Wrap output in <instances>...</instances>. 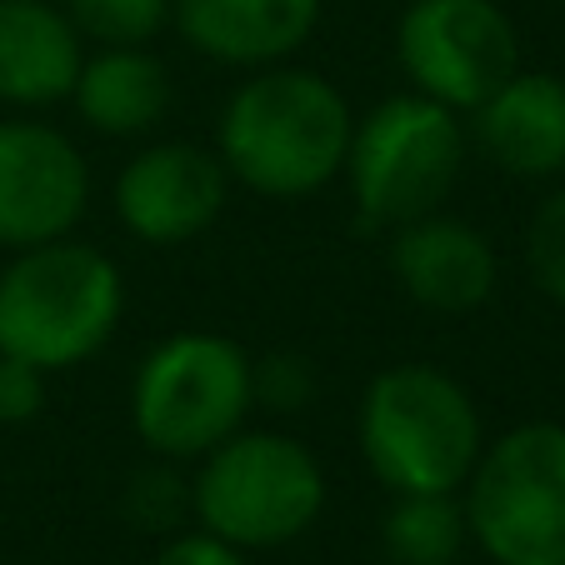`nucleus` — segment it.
<instances>
[{"mask_svg": "<svg viewBox=\"0 0 565 565\" xmlns=\"http://www.w3.org/2000/svg\"><path fill=\"white\" fill-rule=\"evenodd\" d=\"M126 286L110 256L71 235L15 250L0 270V351L35 371H71L116 335Z\"/></svg>", "mask_w": 565, "mask_h": 565, "instance_id": "2", "label": "nucleus"}, {"mask_svg": "<svg viewBox=\"0 0 565 565\" xmlns=\"http://www.w3.org/2000/svg\"><path fill=\"white\" fill-rule=\"evenodd\" d=\"M395 55L420 96L476 110L521 71V41L495 0H416L401 15Z\"/></svg>", "mask_w": 565, "mask_h": 565, "instance_id": "8", "label": "nucleus"}, {"mask_svg": "<svg viewBox=\"0 0 565 565\" xmlns=\"http://www.w3.org/2000/svg\"><path fill=\"white\" fill-rule=\"evenodd\" d=\"M326 511V470L300 440L270 430H235L201 456L191 480V515L235 551H270L316 525Z\"/></svg>", "mask_w": 565, "mask_h": 565, "instance_id": "4", "label": "nucleus"}, {"mask_svg": "<svg viewBox=\"0 0 565 565\" xmlns=\"http://www.w3.org/2000/svg\"><path fill=\"white\" fill-rule=\"evenodd\" d=\"M90 201L86 156L41 120H0V246L31 250L75 231Z\"/></svg>", "mask_w": 565, "mask_h": 565, "instance_id": "9", "label": "nucleus"}, {"mask_svg": "<svg viewBox=\"0 0 565 565\" xmlns=\"http://www.w3.org/2000/svg\"><path fill=\"white\" fill-rule=\"evenodd\" d=\"M45 401V371L0 351V426H21Z\"/></svg>", "mask_w": 565, "mask_h": 565, "instance_id": "20", "label": "nucleus"}, {"mask_svg": "<svg viewBox=\"0 0 565 565\" xmlns=\"http://www.w3.org/2000/svg\"><path fill=\"white\" fill-rule=\"evenodd\" d=\"M460 505L495 565H565V426L531 420L480 446Z\"/></svg>", "mask_w": 565, "mask_h": 565, "instance_id": "6", "label": "nucleus"}, {"mask_svg": "<svg viewBox=\"0 0 565 565\" xmlns=\"http://www.w3.org/2000/svg\"><path fill=\"white\" fill-rule=\"evenodd\" d=\"M525 266L535 286L565 306V191H555L525 225Z\"/></svg>", "mask_w": 565, "mask_h": 565, "instance_id": "18", "label": "nucleus"}, {"mask_svg": "<svg viewBox=\"0 0 565 565\" xmlns=\"http://www.w3.org/2000/svg\"><path fill=\"white\" fill-rule=\"evenodd\" d=\"M81 31L51 0H0V100L55 106L81 75Z\"/></svg>", "mask_w": 565, "mask_h": 565, "instance_id": "14", "label": "nucleus"}, {"mask_svg": "<svg viewBox=\"0 0 565 565\" xmlns=\"http://www.w3.org/2000/svg\"><path fill=\"white\" fill-rule=\"evenodd\" d=\"M250 375H256V401H266L270 411H300L316 391L310 365L296 355H270V361L250 365Z\"/></svg>", "mask_w": 565, "mask_h": 565, "instance_id": "19", "label": "nucleus"}, {"mask_svg": "<svg viewBox=\"0 0 565 565\" xmlns=\"http://www.w3.org/2000/svg\"><path fill=\"white\" fill-rule=\"evenodd\" d=\"M225 166L215 150L166 140L130 160L116 181V215L146 246H185L225 205Z\"/></svg>", "mask_w": 565, "mask_h": 565, "instance_id": "10", "label": "nucleus"}, {"mask_svg": "<svg viewBox=\"0 0 565 565\" xmlns=\"http://www.w3.org/2000/svg\"><path fill=\"white\" fill-rule=\"evenodd\" d=\"M65 15L100 45H146L166 31L171 0H65Z\"/></svg>", "mask_w": 565, "mask_h": 565, "instance_id": "17", "label": "nucleus"}, {"mask_svg": "<svg viewBox=\"0 0 565 565\" xmlns=\"http://www.w3.org/2000/svg\"><path fill=\"white\" fill-rule=\"evenodd\" d=\"M470 116H476V146L505 175L545 181V175L565 171V81L561 75L515 71Z\"/></svg>", "mask_w": 565, "mask_h": 565, "instance_id": "12", "label": "nucleus"}, {"mask_svg": "<svg viewBox=\"0 0 565 565\" xmlns=\"http://www.w3.org/2000/svg\"><path fill=\"white\" fill-rule=\"evenodd\" d=\"M355 116L316 71H260L221 110V166L260 195H310L345 171Z\"/></svg>", "mask_w": 565, "mask_h": 565, "instance_id": "1", "label": "nucleus"}, {"mask_svg": "<svg viewBox=\"0 0 565 565\" xmlns=\"http://www.w3.org/2000/svg\"><path fill=\"white\" fill-rule=\"evenodd\" d=\"M480 446L476 401L436 365H391L365 385L361 456L391 495H456Z\"/></svg>", "mask_w": 565, "mask_h": 565, "instance_id": "3", "label": "nucleus"}, {"mask_svg": "<svg viewBox=\"0 0 565 565\" xmlns=\"http://www.w3.org/2000/svg\"><path fill=\"white\" fill-rule=\"evenodd\" d=\"M466 166V126L456 110L430 96H391L355 120L351 150H345V181L371 225L420 221L440 211L450 185Z\"/></svg>", "mask_w": 565, "mask_h": 565, "instance_id": "7", "label": "nucleus"}, {"mask_svg": "<svg viewBox=\"0 0 565 565\" xmlns=\"http://www.w3.org/2000/svg\"><path fill=\"white\" fill-rule=\"evenodd\" d=\"M250 355L215 331H181L160 341L140 361L130 385V420L136 436L156 456L201 460L235 430H246L256 406Z\"/></svg>", "mask_w": 565, "mask_h": 565, "instance_id": "5", "label": "nucleus"}, {"mask_svg": "<svg viewBox=\"0 0 565 565\" xmlns=\"http://www.w3.org/2000/svg\"><path fill=\"white\" fill-rule=\"evenodd\" d=\"M561 6H565V0H561Z\"/></svg>", "mask_w": 565, "mask_h": 565, "instance_id": "23", "label": "nucleus"}, {"mask_svg": "<svg viewBox=\"0 0 565 565\" xmlns=\"http://www.w3.org/2000/svg\"><path fill=\"white\" fill-rule=\"evenodd\" d=\"M150 565H246V555L211 531H191V535H175Z\"/></svg>", "mask_w": 565, "mask_h": 565, "instance_id": "21", "label": "nucleus"}, {"mask_svg": "<svg viewBox=\"0 0 565 565\" xmlns=\"http://www.w3.org/2000/svg\"><path fill=\"white\" fill-rule=\"evenodd\" d=\"M391 270L416 306L426 310H476L495 290V250L476 225L456 215H420V221L395 225L391 235Z\"/></svg>", "mask_w": 565, "mask_h": 565, "instance_id": "11", "label": "nucleus"}, {"mask_svg": "<svg viewBox=\"0 0 565 565\" xmlns=\"http://www.w3.org/2000/svg\"><path fill=\"white\" fill-rule=\"evenodd\" d=\"M446 565H456V561H446Z\"/></svg>", "mask_w": 565, "mask_h": 565, "instance_id": "22", "label": "nucleus"}, {"mask_svg": "<svg viewBox=\"0 0 565 565\" xmlns=\"http://www.w3.org/2000/svg\"><path fill=\"white\" fill-rule=\"evenodd\" d=\"M466 505L456 495H395L381 541L395 565H446L466 545Z\"/></svg>", "mask_w": 565, "mask_h": 565, "instance_id": "16", "label": "nucleus"}, {"mask_svg": "<svg viewBox=\"0 0 565 565\" xmlns=\"http://www.w3.org/2000/svg\"><path fill=\"white\" fill-rule=\"evenodd\" d=\"M171 21L221 65H276L310 41L320 0H171Z\"/></svg>", "mask_w": 565, "mask_h": 565, "instance_id": "13", "label": "nucleus"}, {"mask_svg": "<svg viewBox=\"0 0 565 565\" xmlns=\"http://www.w3.org/2000/svg\"><path fill=\"white\" fill-rule=\"evenodd\" d=\"M71 100L100 136H140L171 106V71L146 45H100L81 61Z\"/></svg>", "mask_w": 565, "mask_h": 565, "instance_id": "15", "label": "nucleus"}]
</instances>
